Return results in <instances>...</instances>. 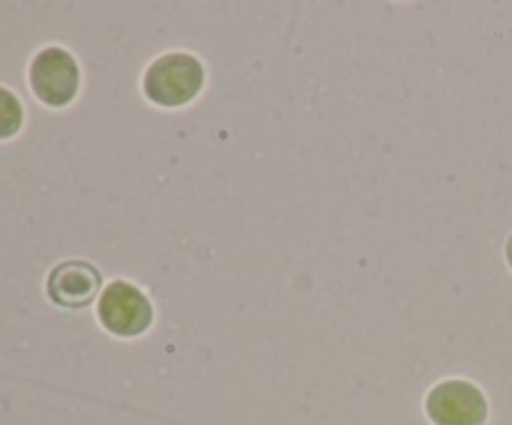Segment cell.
Here are the masks:
<instances>
[{
	"label": "cell",
	"mask_w": 512,
	"mask_h": 425,
	"mask_svg": "<svg viewBox=\"0 0 512 425\" xmlns=\"http://www.w3.org/2000/svg\"><path fill=\"white\" fill-rule=\"evenodd\" d=\"M505 258H508V263L512 268V235L508 238V243H505Z\"/></svg>",
	"instance_id": "obj_7"
},
{
	"label": "cell",
	"mask_w": 512,
	"mask_h": 425,
	"mask_svg": "<svg viewBox=\"0 0 512 425\" xmlns=\"http://www.w3.org/2000/svg\"><path fill=\"white\" fill-rule=\"evenodd\" d=\"M23 120L25 110L18 95L0 85V140H8L13 135H18L20 128H23Z\"/></svg>",
	"instance_id": "obj_6"
},
{
	"label": "cell",
	"mask_w": 512,
	"mask_h": 425,
	"mask_svg": "<svg viewBox=\"0 0 512 425\" xmlns=\"http://www.w3.org/2000/svg\"><path fill=\"white\" fill-rule=\"evenodd\" d=\"M205 65L188 50H168L158 55L143 73V95L158 108H188L205 90Z\"/></svg>",
	"instance_id": "obj_1"
},
{
	"label": "cell",
	"mask_w": 512,
	"mask_h": 425,
	"mask_svg": "<svg viewBox=\"0 0 512 425\" xmlns=\"http://www.w3.org/2000/svg\"><path fill=\"white\" fill-rule=\"evenodd\" d=\"M155 308L148 293L130 280H110L98 298V323L115 338H140L153 328Z\"/></svg>",
	"instance_id": "obj_2"
},
{
	"label": "cell",
	"mask_w": 512,
	"mask_h": 425,
	"mask_svg": "<svg viewBox=\"0 0 512 425\" xmlns=\"http://www.w3.org/2000/svg\"><path fill=\"white\" fill-rule=\"evenodd\" d=\"M28 83L35 98L48 108H68L80 93V65L70 50L48 45L30 60Z\"/></svg>",
	"instance_id": "obj_3"
},
{
	"label": "cell",
	"mask_w": 512,
	"mask_h": 425,
	"mask_svg": "<svg viewBox=\"0 0 512 425\" xmlns=\"http://www.w3.org/2000/svg\"><path fill=\"white\" fill-rule=\"evenodd\" d=\"M425 413L433 425H485L488 398L465 378H445L425 395Z\"/></svg>",
	"instance_id": "obj_4"
},
{
	"label": "cell",
	"mask_w": 512,
	"mask_h": 425,
	"mask_svg": "<svg viewBox=\"0 0 512 425\" xmlns=\"http://www.w3.org/2000/svg\"><path fill=\"white\" fill-rule=\"evenodd\" d=\"M45 293L60 308H88L103 293V273L88 260H63L48 273Z\"/></svg>",
	"instance_id": "obj_5"
}]
</instances>
